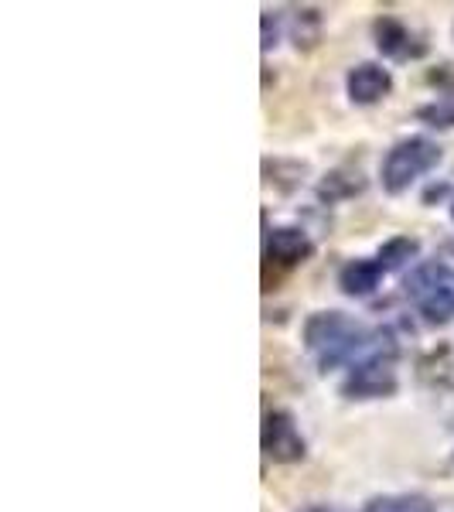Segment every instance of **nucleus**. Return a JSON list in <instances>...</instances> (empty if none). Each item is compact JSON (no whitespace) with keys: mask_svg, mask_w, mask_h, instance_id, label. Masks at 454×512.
Instances as JSON below:
<instances>
[{"mask_svg":"<svg viewBox=\"0 0 454 512\" xmlns=\"http://www.w3.org/2000/svg\"><path fill=\"white\" fill-rule=\"evenodd\" d=\"M420 253V239L417 236H393V239H386L383 246H379V253H376V260H379V267L390 274V270H403L410 260Z\"/></svg>","mask_w":454,"mask_h":512,"instance_id":"obj_10","label":"nucleus"},{"mask_svg":"<svg viewBox=\"0 0 454 512\" xmlns=\"http://www.w3.org/2000/svg\"><path fill=\"white\" fill-rule=\"evenodd\" d=\"M311 253H315V243H311L308 233L297 229V226H280V229H274V233H267V243H263V256H267V263L284 267V270L304 263Z\"/></svg>","mask_w":454,"mask_h":512,"instance_id":"obj_6","label":"nucleus"},{"mask_svg":"<svg viewBox=\"0 0 454 512\" xmlns=\"http://www.w3.org/2000/svg\"><path fill=\"white\" fill-rule=\"evenodd\" d=\"M417 117L427 127H454V99H437L431 106H420Z\"/></svg>","mask_w":454,"mask_h":512,"instance_id":"obj_13","label":"nucleus"},{"mask_svg":"<svg viewBox=\"0 0 454 512\" xmlns=\"http://www.w3.org/2000/svg\"><path fill=\"white\" fill-rule=\"evenodd\" d=\"M263 454L277 465H294L308 454V444L301 437V427L291 410H267L263 414V434H260Z\"/></svg>","mask_w":454,"mask_h":512,"instance_id":"obj_5","label":"nucleus"},{"mask_svg":"<svg viewBox=\"0 0 454 512\" xmlns=\"http://www.w3.org/2000/svg\"><path fill=\"white\" fill-rule=\"evenodd\" d=\"M396 386L400 379H396L393 352H376L362 362H352L342 379V396L345 400H383V396L396 393Z\"/></svg>","mask_w":454,"mask_h":512,"instance_id":"obj_4","label":"nucleus"},{"mask_svg":"<svg viewBox=\"0 0 454 512\" xmlns=\"http://www.w3.org/2000/svg\"><path fill=\"white\" fill-rule=\"evenodd\" d=\"M277 45V18L274 11L263 14V52H270V48Z\"/></svg>","mask_w":454,"mask_h":512,"instance_id":"obj_14","label":"nucleus"},{"mask_svg":"<svg viewBox=\"0 0 454 512\" xmlns=\"http://www.w3.org/2000/svg\"><path fill=\"white\" fill-rule=\"evenodd\" d=\"M393 89L390 69H383L379 62H359L356 69H349L345 76V93L356 106H373Z\"/></svg>","mask_w":454,"mask_h":512,"instance_id":"obj_7","label":"nucleus"},{"mask_svg":"<svg viewBox=\"0 0 454 512\" xmlns=\"http://www.w3.org/2000/svg\"><path fill=\"white\" fill-rule=\"evenodd\" d=\"M362 188H366V181H362L359 171H332V175H325V181L318 185V195L325 198V202H342V198H352L359 195Z\"/></svg>","mask_w":454,"mask_h":512,"instance_id":"obj_11","label":"nucleus"},{"mask_svg":"<svg viewBox=\"0 0 454 512\" xmlns=\"http://www.w3.org/2000/svg\"><path fill=\"white\" fill-rule=\"evenodd\" d=\"M362 512H434L424 495H376L369 499Z\"/></svg>","mask_w":454,"mask_h":512,"instance_id":"obj_12","label":"nucleus"},{"mask_svg":"<svg viewBox=\"0 0 454 512\" xmlns=\"http://www.w3.org/2000/svg\"><path fill=\"white\" fill-rule=\"evenodd\" d=\"M373 35H376V48L386 55V59L407 62V59L424 55V45H417V38L410 35L407 24L396 21V18H379L373 24Z\"/></svg>","mask_w":454,"mask_h":512,"instance_id":"obj_8","label":"nucleus"},{"mask_svg":"<svg viewBox=\"0 0 454 512\" xmlns=\"http://www.w3.org/2000/svg\"><path fill=\"white\" fill-rule=\"evenodd\" d=\"M444 151L434 144L431 137H403L386 151L383 164H379V181L390 195H400L414 185L417 178H424L427 171H434L441 164Z\"/></svg>","mask_w":454,"mask_h":512,"instance_id":"obj_3","label":"nucleus"},{"mask_svg":"<svg viewBox=\"0 0 454 512\" xmlns=\"http://www.w3.org/2000/svg\"><path fill=\"white\" fill-rule=\"evenodd\" d=\"M451 216H454V209H451Z\"/></svg>","mask_w":454,"mask_h":512,"instance_id":"obj_16","label":"nucleus"},{"mask_svg":"<svg viewBox=\"0 0 454 512\" xmlns=\"http://www.w3.org/2000/svg\"><path fill=\"white\" fill-rule=\"evenodd\" d=\"M369 345V328L342 311H318L304 321V349L318 362L321 373L352 362Z\"/></svg>","mask_w":454,"mask_h":512,"instance_id":"obj_1","label":"nucleus"},{"mask_svg":"<svg viewBox=\"0 0 454 512\" xmlns=\"http://www.w3.org/2000/svg\"><path fill=\"white\" fill-rule=\"evenodd\" d=\"M386 270L379 267V260H349L338 270V287L349 297H369L379 287Z\"/></svg>","mask_w":454,"mask_h":512,"instance_id":"obj_9","label":"nucleus"},{"mask_svg":"<svg viewBox=\"0 0 454 512\" xmlns=\"http://www.w3.org/2000/svg\"><path fill=\"white\" fill-rule=\"evenodd\" d=\"M407 297L427 325H448L454 321V267L444 260L417 263L407 277Z\"/></svg>","mask_w":454,"mask_h":512,"instance_id":"obj_2","label":"nucleus"},{"mask_svg":"<svg viewBox=\"0 0 454 512\" xmlns=\"http://www.w3.org/2000/svg\"><path fill=\"white\" fill-rule=\"evenodd\" d=\"M297 512H338L335 506H304V509H297Z\"/></svg>","mask_w":454,"mask_h":512,"instance_id":"obj_15","label":"nucleus"}]
</instances>
